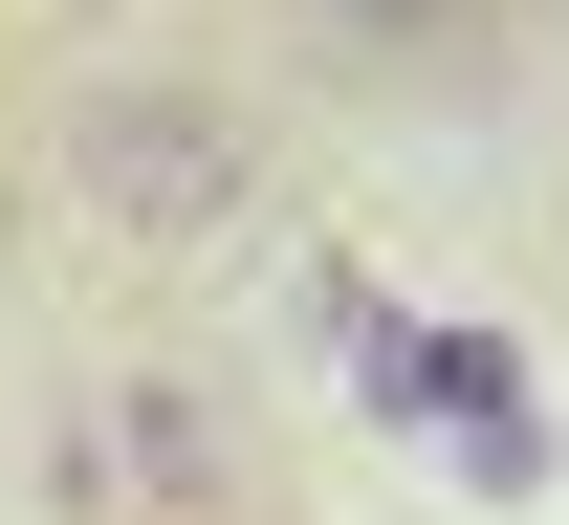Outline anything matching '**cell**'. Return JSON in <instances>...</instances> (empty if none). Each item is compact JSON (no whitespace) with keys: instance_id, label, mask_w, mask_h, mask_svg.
<instances>
[{"instance_id":"277c9868","label":"cell","mask_w":569,"mask_h":525,"mask_svg":"<svg viewBox=\"0 0 569 525\" xmlns=\"http://www.w3.org/2000/svg\"><path fill=\"white\" fill-rule=\"evenodd\" d=\"M284 22H307V44H438L460 0H284Z\"/></svg>"},{"instance_id":"6da1fadb","label":"cell","mask_w":569,"mask_h":525,"mask_svg":"<svg viewBox=\"0 0 569 525\" xmlns=\"http://www.w3.org/2000/svg\"><path fill=\"white\" fill-rule=\"evenodd\" d=\"M67 198H88V241H153V263H198V241L263 198V132H241V88L110 67V88H67Z\"/></svg>"},{"instance_id":"7a4b0ae2","label":"cell","mask_w":569,"mask_h":525,"mask_svg":"<svg viewBox=\"0 0 569 525\" xmlns=\"http://www.w3.org/2000/svg\"><path fill=\"white\" fill-rule=\"evenodd\" d=\"M67 482L132 504V525H219V504H241V416H219V373H110L88 438H67Z\"/></svg>"},{"instance_id":"3957f363","label":"cell","mask_w":569,"mask_h":525,"mask_svg":"<svg viewBox=\"0 0 569 525\" xmlns=\"http://www.w3.org/2000/svg\"><path fill=\"white\" fill-rule=\"evenodd\" d=\"M417 416L460 438V482H482V504H526V482H548V394H526V351H482V329H417Z\"/></svg>"}]
</instances>
